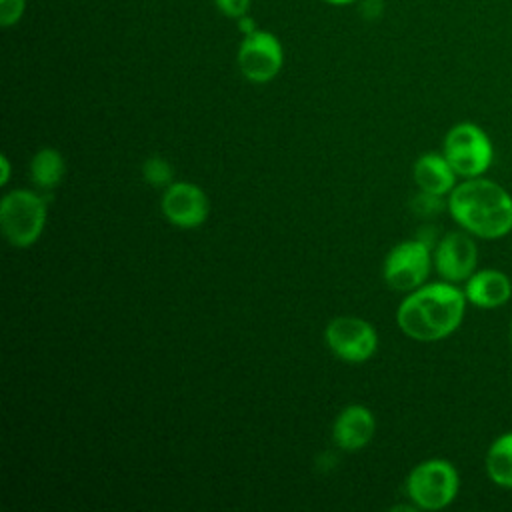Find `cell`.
Listing matches in <instances>:
<instances>
[{"mask_svg":"<svg viewBox=\"0 0 512 512\" xmlns=\"http://www.w3.org/2000/svg\"><path fill=\"white\" fill-rule=\"evenodd\" d=\"M64 158L54 148H42L30 162V178L42 190L56 188L64 178Z\"/></svg>","mask_w":512,"mask_h":512,"instance_id":"obj_15","label":"cell"},{"mask_svg":"<svg viewBox=\"0 0 512 512\" xmlns=\"http://www.w3.org/2000/svg\"><path fill=\"white\" fill-rule=\"evenodd\" d=\"M464 296L476 308L492 310L504 306L512 296L510 278L494 268L476 270L464 284Z\"/></svg>","mask_w":512,"mask_h":512,"instance_id":"obj_11","label":"cell"},{"mask_svg":"<svg viewBox=\"0 0 512 512\" xmlns=\"http://www.w3.org/2000/svg\"><path fill=\"white\" fill-rule=\"evenodd\" d=\"M0 168H2V172H0V186H4L8 182V178H10V162H8L6 156H0Z\"/></svg>","mask_w":512,"mask_h":512,"instance_id":"obj_22","label":"cell"},{"mask_svg":"<svg viewBox=\"0 0 512 512\" xmlns=\"http://www.w3.org/2000/svg\"><path fill=\"white\" fill-rule=\"evenodd\" d=\"M510 344H512V326H510Z\"/></svg>","mask_w":512,"mask_h":512,"instance_id":"obj_24","label":"cell"},{"mask_svg":"<svg viewBox=\"0 0 512 512\" xmlns=\"http://www.w3.org/2000/svg\"><path fill=\"white\" fill-rule=\"evenodd\" d=\"M448 212L476 238L496 240L512 230V196L488 178H464L448 194Z\"/></svg>","mask_w":512,"mask_h":512,"instance_id":"obj_2","label":"cell"},{"mask_svg":"<svg viewBox=\"0 0 512 512\" xmlns=\"http://www.w3.org/2000/svg\"><path fill=\"white\" fill-rule=\"evenodd\" d=\"M46 222V202L30 190H12L0 202V226L12 246H32Z\"/></svg>","mask_w":512,"mask_h":512,"instance_id":"obj_4","label":"cell"},{"mask_svg":"<svg viewBox=\"0 0 512 512\" xmlns=\"http://www.w3.org/2000/svg\"><path fill=\"white\" fill-rule=\"evenodd\" d=\"M414 182L422 192H430V194H450L452 188L456 186V172L450 166V162L446 160L444 154H436V152H428L422 154L416 162H414Z\"/></svg>","mask_w":512,"mask_h":512,"instance_id":"obj_13","label":"cell"},{"mask_svg":"<svg viewBox=\"0 0 512 512\" xmlns=\"http://www.w3.org/2000/svg\"><path fill=\"white\" fill-rule=\"evenodd\" d=\"M464 290L452 282H432L408 292L396 312L400 330L418 342H436L450 336L466 310Z\"/></svg>","mask_w":512,"mask_h":512,"instance_id":"obj_1","label":"cell"},{"mask_svg":"<svg viewBox=\"0 0 512 512\" xmlns=\"http://www.w3.org/2000/svg\"><path fill=\"white\" fill-rule=\"evenodd\" d=\"M26 8V0H0V24L4 28L14 26Z\"/></svg>","mask_w":512,"mask_h":512,"instance_id":"obj_18","label":"cell"},{"mask_svg":"<svg viewBox=\"0 0 512 512\" xmlns=\"http://www.w3.org/2000/svg\"><path fill=\"white\" fill-rule=\"evenodd\" d=\"M324 2L334 4V6H348V4H352V2H356V0H324Z\"/></svg>","mask_w":512,"mask_h":512,"instance_id":"obj_23","label":"cell"},{"mask_svg":"<svg viewBox=\"0 0 512 512\" xmlns=\"http://www.w3.org/2000/svg\"><path fill=\"white\" fill-rule=\"evenodd\" d=\"M328 348L346 362L368 360L378 344L372 324L358 316H336L326 326Z\"/></svg>","mask_w":512,"mask_h":512,"instance_id":"obj_8","label":"cell"},{"mask_svg":"<svg viewBox=\"0 0 512 512\" xmlns=\"http://www.w3.org/2000/svg\"><path fill=\"white\" fill-rule=\"evenodd\" d=\"M432 264L430 244L426 240L400 242L384 260V282L396 292H412L424 284Z\"/></svg>","mask_w":512,"mask_h":512,"instance_id":"obj_6","label":"cell"},{"mask_svg":"<svg viewBox=\"0 0 512 512\" xmlns=\"http://www.w3.org/2000/svg\"><path fill=\"white\" fill-rule=\"evenodd\" d=\"M360 14L366 20H376L382 14V2L380 0H362L360 2Z\"/></svg>","mask_w":512,"mask_h":512,"instance_id":"obj_20","label":"cell"},{"mask_svg":"<svg viewBox=\"0 0 512 512\" xmlns=\"http://www.w3.org/2000/svg\"><path fill=\"white\" fill-rule=\"evenodd\" d=\"M486 474L500 488H512V432L498 436L486 452Z\"/></svg>","mask_w":512,"mask_h":512,"instance_id":"obj_14","label":"cell"},{"mask_svg":"<svg viewBox=\"0 0 512 512\" xmlns=\"http://www.w3.org/2000/svg\"><path fill=\"white\" fill-rule=\"evenodd\" d=\"M214 4L228 18H240L250 8V0H214Z\"/></svg>","mask_w":512,"mask_h":512,"instance_id":"obj_19","label":"cell"},{"mask_svg":"<svg viewBox=\"0 0 512 512\" xmlns=\"http://www.w3.org/2000/svg\"><path fill=\"white\" fill-rule=\"evenodd\" d=\"M446 160L462 178L482 176L494 158V148L488 134L474 122L454 124L444 138Z\"/></svg>","mask_w":512,"mask_h":512,"instance_id":"obj_5","label":"cell"},{"mask_svg":"<svg viewBox=\"0 0 512 512\" xmlns=\"http://www.w3.org/2000/svg\"><path fill=\"white\" fill-rule=\"evenodd\" d=\"M238 68L254 84L270 82L282 68L284 54L280 40L268 30H254L244 36L238 48Z\"/></svg>","mask_w":512,"mask_h":512,"instance_id":"obj_7","label":"cell"},{"mask_svg":"<svg viewBox=\"0 0 512 512\" xmlns=\"http://www.w3.org/2000/svg\"><path fill=\"white\" fill-rule=\"evenodd\" d=\"M432 262L442 280L458 284L476 272L478 248L470 232H448L434 248Z\"/></svg>","mask_w":512,"mask_h":512,"instance_id":"obj_9","label":"cell"},{"mask_svg":"<svg viewBox=\"0 0 512 512\" xmlns=\"http://www.w3.org/2000/svg\"><path fill=\"white\" fill-rule=\"evenodd\" d=\"M162 212L178 228H198L208 218V198L200 186L176 182L162 196Z\"/></svg>","mask_w":512,"mask_h":512,"instance_id":"obj_10","label":"cell"},{"mask_svg":"<svg viewBox=\"0 0 512 512\" xmlns=\"http://www.w3.org/2000/svg\"><path fill=\"white\" fill-rule=\"evenodd\" d=\"M460 478L452 462L430 458L412 468L406 478V492L416 508L442 510L458 494Z\"/></svg>","mask_w":512,"mask_h":512,"instance_id":"obj_3","label":"cell"},{"mask_svg":"<svg viewBox=\"0 0 512 512\" xmlns=\"http://www.w3.org/2000/svg\"><path fill=\"white\" fill-rule=\"evenodd\" d=\"M374 428H376V422L372 412L360 404H354L344 408L338 414V418L334 420L332 436L338 448L354 452L364 448L370 442Z\"/></svg>","mask_w":512,"mask_h":512,"instance_id":"obj_12","label":"cell"},{"mask_svg":"<svg viewBox=\"0 0 512 512\" xmlns=\"http://www.w3.org/2000/svg\"><path fill=\"white\" fill-rule=\"evenodd\" d=\"M444 202H442V196L438 194H430V192H422L412 200V210L418 214V216H436L440 210H442Z\"/></svg>","mask_w":512,"mask_h":512,"instance_id":"obj_17","label":"cell"},{"mask_svg":"<svg viewBox=\"0 0 512 512\" xmlns=\"http://www.w3.org/2000/svg\"><path fill=\"white\" fill-rule=\"evenodd\" d=\"M238 20V30L246 36V34H250V32H254V30H258L256 28V20L250 16V14H244V16H240V18H236Z\"/></svg>","mask_w":512,"mask_h":512,"instance_id":"obj_21","label":"cell"},{"mask_svg":"<svg viewBox=\"0 0 512 512\" xmlns=\"http://www.w3.org/2000/svg\"><path fill=\"white\" fill-rule=\"evenodd\" d=\"M142 174L144 180L156 188L160 186H170L172 180V166L160 158V156H150L148 160H144L142 164Z\"/></svg>","mask_w":512,"mask_h":512,"instance_id":"obj_16","label":"cell"}]
</instances>
